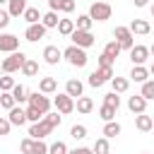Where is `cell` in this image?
I'll return each mask as SVG.
<instances>
[{"mask_svg": "<svg viewBox=\"0 0 154 154\" xmlns=\"http://www.w3.org/2000/svg\"><path fill=\"white\" fill-rule=\"evenodd\" d=\"M63 58L72 65V67H84L87 63H89V55H87V48H79V46H67L65 51H63Z\"/></svg>", "mask_w": 154, "mask_h": 154, "instance_id": "1", "label": "cell"}, {"mask_svg": "<svg viewBox=\"0 0 154 154\" xmlns=\"http://www.w3.org/2000/svg\"><path fill=\"white\" fill-rule=\"evenodd\" d=\"M24 60H26V53L14 51V53H7V58H2L0 67H2V72H5V75H14V72H19V70H22Z\"/></svg>", "mask_w": 154, "mask_h": 154, "instance_id": "2", "label": "cell"}, {"mask_svg": "<svg viewBox=\"0 0 154 154\" xmlns=\"http://www.w3.org/2000/svg\"><path fill=\"white\" fill-rule=\"evenodd\" d=\"M94 22H106V19H111V14H113V7L106 2V0H94L91 5H89V12H87Z\"/></svg>", "mask_w": 154, "mask_h": 154, "instance_id": "3", "label": "cell"}, {"mask_svg": "<svg viewBox=\"0 0 154 154\" xmlns=\"http://www.w3.org/2000/svg\"><path fill=\"white\" fill-rule=\"evenodd\" d=\"M111 77H113V67H96L91 75H89V87H94V89H99V87H103L106 82H111Z\"/></svg>", "mask_w": 154, "mask_h": 154, "instance_id": "4", "label": "cell"}, {"mask_svg": "<svg viewBox=\"0 0 154 154\" xmlns=\"http://www.w3.org/2000/svg\"><path fill=\"white\" fill-rule=\"evenodd\" d=\"M113 38L118 41V46H120L123 51H130V48L135 46V34H132L128 26H116V29H113Z\"/></svg>", "mask_w": 154, "mask_h": 154, "instance_id": "5", "label": "cell"}, {"mask_svg": "<svg viewBox=\"0 0 154 154\" xmlns=\"http://www.w3.org/2000/svg\"><path fill=\"white\" fill-rule=\"evenodd\" d=\"M26 106H34V108H38L43 116L51 111V106H53V101L46 96V94H41V91H29V99H26Z\"/></svg>", "mask_w": 154, "mask_h": 154, "instance_id": "6", "label": "cell"}, {"mask_svg": "<svg viewBox=\"0 0 154 154\" xmlns=\"http://www.w3.org/2000/svg\"><path fill=\"white\" fill-rule=\"evenodd\" d=\"M70 38H72V43L79 46V48H91V46L96 43V36H94L91 31H84V29H75V31L70 34Z\"/></svg>", "mask_w": 154, "mask_h": 154, "instance_id": "7", "label": "cell"}, {"mask_svg": "<svg viewBox=\"0 0 154 154\" xmlns=\"http://www.w3.org/2000/svg\"><path fill=\"white\" fill-rule=\"evenodd\" d=\"M53 106H55V111H58V113L67 116V113H72V111H75V99H72V96H67V94L63 91V94H55Z\"/></svg>", "mask_w": 154, "mask_h": 154, "instance_id": "8", "label": "cell"}, {"mask_svg": "<svg viewBox=\"0 0 154 154\" xmlns=\"http://www.w3.org/2000/svg\"><path fill=\"white\" fill-rule=\"evenodd\" d=\"M51 132H53V128H51V125H48L43 118L29 125V137H31V140H46Z\"/></svg>", "mask_w": 154, "mask_h": 154, "instance_id": "9", "label": "cell"}, {"mask_svg": "<svg viewBox=\"0 0 154 154\" xmlns=\"http://www.w3.org/2000/svg\"><path fill=\"white\" fill-rule=\"evenodd\" d=\"M130 60L132 65H144L149 60V46H142V43H135L130 48Z\"/></svg>", "mask_w": 154, "mask_h": 154, "instance_id": "10", "label": "cell"}, {"mask_svg": "<svg viewBox=\"0 0 154 154\" xmlns=\"http://www.w3.org/2000/svg\"><path fill=\"white\" fill-rule=\"evenodd\" d=\"M14 51H19V36L0 34V53H14Z\"/></svg>", "mask_w": 154, "mask_h": 154, "instance_id": "11", "label": "cell"}, {"mask_svg": "<svg viewBox=\"0 0 154 154\" xmlns=\"http://www.w3.org/2000/svg\"><path fill=\"white\" fill-rule=\"evenodd\" d=\"M46 31H48V29H46L41 22H36V24H29V26H26L24 38H26V41H31V43H36L38 38H43V36H46Z\"/></svg>", "mask_w": 154, "mask_h": 154, "instance_id": "12", "label": "cell"}, {"mask_svg": "<svg viewBox=\"0 0 154 154\" xmlns=\"http://www.w3.org/2000/svg\"><path fill=\"white\" fill-rule=\"evenodd\" d=\"M7 120H10L12 125H17V128H22V125L29 123V120H26V111H24L22 106H12V108L7 111Z\"/></svg>", "mask_w": 154, "mask_h": 154, "instance_id": "13", "label": "cell"}, {"mask_svg": "<svg viewBox=\"0 0 154 154\" xmlns=\"http://www.w3.org/2000/svg\"><path fill=\"white\" fill-rule=\"evenodd\" d=\"M63 60V51L58 46H46L43 48V63L46 65H58Z\"/></svg>", "mask_w": 154, "mask_h": 154, "instance_id": "14", "label": "cell"}, {"mask_svg": "<svg viewBox=\"0 0 154 154\" xmlns=\"http://www.w3.org/2000/svg\"><path fill=\"white\" fill-rule=\"evenodd\" d=\"M128 108L137 116V113H144L147 111V99L142 94H135V96H128Z\"/></svg>", "mask_w": 154, "mask_h": 154, "instance_id": "15", "label": "cell"}, {"mask_svg": "<svg viewBox=\"0 0 154 154\" xmlns=\"http://www.w3.org/2000/svg\"><path fill=\"white\" fill-rule=\"evenodd\" d=\"M38 91L46 94V96H48V94H55V91H58V79H55V77H41V79H38Z\"/></svg>", "mask_w": 154, "mask_h": 154, "instance_id": "16", "label": "cell"}, {"mask_svg": "<svg viewBox=\"0 0 154 154\" xmlns=\"http://www.w3.org/2000/svg\"><path fill=\"white\" fill-rule=\"evenodd\" d=\"M65 94H67V96H72V99H77V96H82V94H84V84H82L79 79H75V77H72V79H67V82H65Z\"/></svg>", "mask_w": 154, "mask_h": 154, "instance_id": "17", "label": "cell"}, {"mask_svg": "<svg viewBox=\"0 0 154 154\" xmlns=\"http://www.w3.org/2000/svg\"><path fill=\"white\" fill-rule=\"evenodd\" d=\"M135 128H137L140 132H149V130L154 128V118L147 116V113H137V116H135Z\"/></svg>", "mask_w": 154, "mask_h": 154, "instance_id": "18", "label": "cell"}, {"mask_svg": "<svg viewBox=\"0 0 154 154\" xmlns=\"http://www.w3.org/2000/svg\"><path fill=\"white\" fill-rule=\"evenodd\" d=\"M128 29H130L132 34H137V36H144V34H149V31H152V24H149L147 19H132Z\"/></svg>", "mask_w": 154, "mask_h": 154, "instance_id": "19", "label": "cell"}, {"mask_svg": "<svg viewBox=\"0 0 154 154\" xmlns=\"http://www.w3.org/2000/svg\"><path fill=\"white\" fill-rule=\"evenodd\" d=\"M128 77H130V82H140V84H142V82L149 79V70H147L144 65H132V70H130Z\"/></svg>", "mask_w": 154, "mask_h": 154, "instance_id": "20", "label": "cell"}, {"mask_svg": "<svg viewBox=\"0 0 154 154\" xmlns=\"http://www.w3.org/2000/svg\"><path fill=\"white\" fill-rule=\"evenodd\" d=\"M75 108H77V113H91L94 111V101H91V96H77V101H75Z\"/></svg>", "mask_w": 154, "mask_h": 154, "instance_id": "21", "label": "cell"}, {"mask_svg": "<svg viewBox=\"0 0 154 154\" xmlns=\"http://www.w3.org/2000/svg\"><path fill=\"white\" fill-rule=\"evenodd\" d=\"M26 10V0H7V12L10 17H22Z\"/></svg>", "mask_w": 154, "mask_h": 154, "instance_id": "22", "label": "cell"}, {"mask_svg": "<svg viewBox=\"0 0 154 154\" xmlns=\"http://www.w3.org/2000/svg\"><path fill=\"white\" fill-rule=\"evenodd\" d=\"M111 87H113V91L116 94H125L128 89H130V79L128 77H111Z\"/></svg>", "mask_w": 154, "mask_h": 154, "instance_id": "23", "label": "cell"}, {"mask_svg": "<svg viewBox=\"0 0 154 154\" xmlns=\"http://www.w3.org/2000/svg\"><path fill=\"white\" fill-rule=\"evenodd\" d=\"M120 130H123V128H120L118 120H106V123H103V137H108V140H111V137H118Z\"/></svg>", "mask_w": 154, "mask_h": 154, "instance_id": "24", "label": "cell"}, {"mask_svg": "<svg viewBox=\"0 0 154 154\" xmlns=\"http://www.w3.org/2000/svg\"><path fill=\"white\" fill-rule=\"evenodd\" d=\"M22 75H24V77H36V75H38V63H36L34 58H26L24 65H22Z\"/></svg>", "mask_w": 154, "mask_h": 154, "instance_id": "25", "label": "cell"}, {"mask_svg": "<svg viewBox=\"0 0 154 154\" xmlns=\"http://www.w3.org/2000/svg\"><path fill=\"white\" fill-rule=\"evenodd\" d=\"M58 22H60V19H58V12H53V10H48L46 14H41V24H43L46 29H55Z\"/></svg>", "mask_w": 154, "mask_h": 154, "instance_id": "26", "label": "cell"}, {"mask_svg": "<svg viewBox=\"0 0 154 154\" xmlns=\"http://www.w3.org/2000/svg\"><path fill=\"white\" fill-rule=\"evenodd\" d=\"M12 96H14L17 103H26V99H29V89H26L24 84H14V87H12Z\"/></svg>", "mask_w": 154, "mask_h": 154, "instance_id": "27", "label": "cell"}, {"mask_svg": "<svg viewBox=\"0 0 154 154\" xmlns=\"http://www.w3.org/2000/svg\"><path fill=\"white\" fill-rule=\"evenodd\" d=\"M91 152L94 154H108L111 152V144H108V137H99L94 144H91Z\"/></svg>", "mask_w": 154, "mask_h": 154, "instance_id": "28", "label": "cell"}, {"mask_svg": "<svg viewBox=\"0 0 154 154\" xmlns=\"http://www.w3.org/2000/svg\"><path fill=\"white\" fill-rule=\"evenodd\" d=\"M55 29H58V34H63V36H70V34L75 31V19H60Z\"/></svg>", "mask_w": 154, "mask_h": 154, "instance_id": "29", "label": "cell"}, {"mask_svg": "<svg viewBox=\"0 0 154 154\" xmlns=\"http://www.w3.org/2000/svg\"><path fill=\"white\" fill-rule=\"evenodd\" d=\"M120 51H123V48L118 46V41H116V38H113V41H108V43L103 46V53H106V55H108L111 60H116V58L120 55Z\"/></svg>", "mask_w": 154, "mask_h": 154, "instance_id": "30", "label": "cell"}, {"mask_svg": "<svg viewBox=\"0 0 154 154\" xmlns=\"http://www.w3.org/2000/svg\"><path fill=\"white\" fill-rule=\"evenodd\" d=\"M116 113H118V108H113V106H108V103H103L101 108H99V118L106 123V120H116Z\"/></svg>", "mask_w": 154, "mask_h": 154, "instance_id": "31", "label": "cell"}, {"mask_svg": "<svg viewBox=\"0 0 154 154\" xmlns=\"http://www.w3.org/2000/svg\"><path fill=\"white\" fill-rule=\"evenodd\" d=\"M22 17H24V22H26V24H36V22H41V12H38L36 7H26Z\"/></svg>", "mask_w": 154, "mask_h": 154, "instance_id": "32", "label": "cell"}, {"mask_svg": "<svg viewBox=\"0 0 154 154\" xmlns=\"http://www.w3.org/2000/svg\"><path fill=\"white\" fill-rule=\"evenodd\" d=\"M91 24H94V19H91L89 14H77L75 29H84V31H91Z\"/></svg>", "mask_w": 154, "mask_h": 154, "instance_id": "33", "label": "cell"}, {"mask_svg": "<svg viewBox=\"0 0 154 154\" xmlns=\"http://www.w3.org/2000/svg\"><path fill=\"white\" fill-rule=\"evenodd\" d=\"M12 106H17V101H14V96H12V91H0V108H5V111H10Z\"/></svg>", "mask_w": 154, "mask_h": 154, "instance_id": "34", "label": "cell"}, {"mask_svg": "<svg viewBox=\"0 0 154 154\" xmlns=\"http://www.w3.org/2000/svg\"><path fill=\"white\" fill-rule=\"evenodd\" d=\"M140 94H142L147 101H154V79H147V82H142V89H140Z\"/></svg>", "mask_w": 154, "mask_h": 154, "instance_id": "35", "label": "cell"}, {"mask_svg": "<svg viewBox=\"0 0 154 154\" xmlns=\"http://www.w3.org/2000/svg\"><path fill=\"white\" fill-rule=\"evenodd\" d=\"M17 82H14V77L12 75H0V91H12V87H14Z\"/></svg>", "mask_w": 154, "mask_h": 154, "instance_id": "36", "label": "cell"}, {"mask_svg": "<svg viewBox=\"0 0 154 154\" xmlns=\"http://www.w3.org/2000/svg\"><path fill=\"white\" fill-rule=\"evenodd\" d=\"M70 137L72 140H84L87 137V125H82V123L79 125H72L70 128Z\"/></svg>", "mask_w": 154, "mask_h": 154, "instance_id": "37", "label": "cell"}, {"mask_svg": "<svg viewBox=\"0 0 154 154\" xmlns=\"http://www.w3.org/2000/svg\"><path fill=\"white\" fill-rule=\"evenodd\" d=\"M29 154H48V144H46L43 140H34V142H31Z\"/></svg>", "mask_w": 154, "mask_h": 154, "instance_id": "38", "label": "cell"}, {"mask_svg": "<svg viewBox=\"0 0 154 154\" xmlns=\"http://www.w3.org/2000/svg\"><path fill=\"white\" fill-rule=\"evenodd\" d=\"M48 154H67V144L63 140H58V142L48 144Z\"/></svg>", "mask_w": 154, "mask_h": 154, "instance_id": "39", "label": "cell"}, {"mask_svg": "<svg viewBox=\"0 0 154 154\" xmlns=\"http://www.w3.org/2000/svg\"><path fill=\"white\" fill-rule=\"evenodd\" d=\"M24 111H26V120H29V123H36V120L43 118V113H41L38 108H34V106H26Z\"/></svg>", "mask_w": 154, "mask_h": 154, "instance_id": "40", "label": "cell"}, {"mask_svg": "<svg viewBox=\"0 0 154 154\" xmlns=\"http://www.w3.org/2000/svg\"><path fill=\"white\" fill-rule=\"evenodd\" d=\"M43 120H46V123H48V125L55 130V128L60 125V120H63V118H60V113H58V111H55V113H51V111H48V113L43 116Z\"/></svg>", "mask_w": 154, "mask_h": 154, "instance_id": "41", "label": "cell"}, {"mask_svg": "<svg viewBox=\"0 0 154 154\" xmlns=\"http://www.w3.org/2000/svg\"><path fill=\"white\" fill-rule=\"evenodd\" d=\"M103 103H108V106H113V108H120V96H118L116 91H108V94L103 96Z\"/></svg>", "mask_w": 154, "mask_h": 154, "instance_id": "42", "label": "cell"}, {"mask_svg": "<svg viewBox=\"0 0 154 154\" xmlns=\"http://www.w3.org/2000/svg\"><path fill=\"white\" fill-rule=\"evenodd\" d=\"M75 7H77V2H75V0H60V12L70 14V12H75Z\"/></svg>", "mask_w": 154, "mask_h": 154, "instance_id": "43", "label": "cell"}, {"mask_svg": "<svg viewBox=\"0 0 154 154\" xmlns=\"http://www.w3.org/2000/svg\"><path fill=\"white\" fill-rule=\"evenodd\" d=\"M96 63H99V67H113V65H116V60H111L106 53H101V55L96 58Z\"/></svg>", "mask_w": 154, "mask_h": 154, "instance_id": "44", "label": "cell"}, {"mask_svg": "<svg viewBox=\"0 0 154 154\" xmlns=\"http://www.w3.org/2000/svg\"><path fill=\"white\" fill-rule=\"evenodd\" d=\"M10 130H12V123H10L7 118H2V116H0V135L5 137V135H10Z\"/></svg>", "mask_w": 154, "mask_h": 154, "instance_id": "45", "label": "cell"}, {"mask_svg": "<svg viewBox=\"0 0 154 154\" xmlns=\"http://www.w3.org/2000/svg\"><path fill=\"white\" fill-rule=\"evenodd\" d=\"M10 19H12L10 12H7V10H0V29H7V26H10Z\"/></svg>", "mask_w": 154, "mask_h": 154, "instance_id": "46", "label": "cell"}, {"mask_svg": "<svg viewBox=\"0 0 154 154\" xmlns=\"http://www.w3.org/2000/svg\"><path fill=\"white\" fill-rule=\"evenodd\" d=\"M31 142H34L31 137H24V140L19 142V149H22V154H29V149H31Z\"/></svg>", "mask_w": 154, "mask_h": 154, "instance_id": "47", "label": "cell"}, {"mask_svg": "<svg viewBox=\"0 0 154 154\" xmlns=\"http://www.w3.org/2000/svg\"><path fill=\"white\" fill-rule=\"evenodd\" d=\"M67 154H94L91 147H75V149H67Z\"/></svg>", "mask_w": 154, "mask_h": 154, "instance_id": "48", "label": "cell"}, {"mask_svg": "<svg viewBox=\"0 0 154 154\" xmlns=\"http://www.w3.org/2000/svg\"><path fill=\"white\" fill-rule=\"evenodd\" d=\"M48 10H53V12H60V0H48Z\"/></svg>", "mask_w": 154, "mask_h": 154, "instance_id": "49", "label": "cell"}, {"mask_svg": "<svg viewBox=\"0 0 154 154\" xmlns=\"http://www.w3.org/2000/svg\"><path fill=\"white\" fill-rule=\"evenodd\" d=\"M135 2V7H147L149 5V0H132Z\"/></svg>", "mask_w": 154, "mask_h": 154, "instance_id": "50", "label": "cell"}, {"mask_svg": "<svg viewBox=\"0 0 154 154\" xmlns=\"http://www.w3.org/2000/svg\"><path fill=\"white\" fill-rule=\"evenodd\" d=\"M147 70H149V75H154V60H152V65H149Z\"/></svg>", "mask_w": 154, "mask_h": 154, "instance_id": "51", "label": "cell"}, {"mask_svg": "<svg viewBox=\"0 0 154 154\" xmlns=\"http://www.w3.org/2000/svg\"><path fill=\"white\" fill-rule=\"evenodd\" d=\"M149 12H152V17H154V2H152V5H149Z\"/></svg>", "mask_w": 154, "mask_h": 154, "instance_id": "52", "label": "cell"}, {"mask_svg": "<svg viewBox=\"0 0 154 154\" xmlns=\"http://www.w3.org/2000/svg\"><path fill=\"white\" fill-rule=\"evenodd\" d=\"M149 55H154V43H152V46H149Z\"/></svg>", "mask_w": 154, "mask_h": 154, "instance_id": "53", "label": "cell"}, {"mask_svg": "<svg viewBox=\"0 0 154 154\" xmlns=\"http://www.w3.org/2000/svg\"><path fill=\"white\" fill-rule=\"evenodd\" d=\"M0 5H7V0H0Z\"/></svg>", "mask_w": 154, "mask_h": 154, "instance_id": "54", "label": "cell"}, {"mask_svg": "<svg viewBox=\"0 0 154 154\" xmlns=\"http://www.w3.org/2000/svg\"><path fill=\"white\" fill-rule=\"evenodd\" d=\"M0 75H2V67H0Z\"/></svg>", "mask_w": 154, "mask_h": 154, "instance_id": "55", "label": "cell"}, {"mask_svg": "<svg viewBox=\"0 0 154 154\" xmlns=\"http://www.w3.org/2000/svg\"><path fill=\"white\" fill-rule=\"evenodd\" d=\"M142 154H149V152H142Z\"/></svg>", "mask_w": 154, "mask_h": 154, "instance_id": "56", "label": "cell"}, {"mask_svg": "<svg viewBox=\"0 0 154 154\" xmlns=\"http://www.w3.org/2000/svg\"><path fill=\"white\" fill-rule=\"evenodd\" d=\"M89 2H94V0H89Z\"/></svg>", "mask_w": 154, "mask_h": 154, "instance_id": "57", "label": "cell"}, {"mask_svg": "<svg viewBox=\"0 0 154 154\" xmlns=\"http://www.w3.org/2000/svg\"><path fill=\"white\" fill-rule=\"evenodd\" d=\"M152 130H154V128H152Z\"/></svg>", "mask_w": 154, "mask_h": 154, "instance_id": "58", "label": "cell"}]
</instances>
